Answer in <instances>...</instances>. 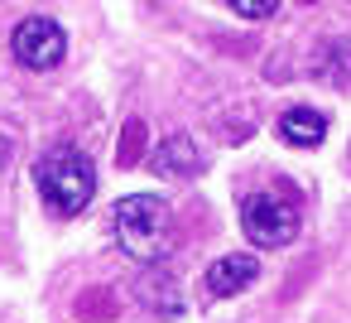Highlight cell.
I'll list each match as a JSON object with an SVG mask.
<instances>
[{"label": "cell", "mask_w": 351, "mask_h": 323, "mask_svg": "<svg viewBox=\"0 0 351 323\" xmlns=\"http://www.w3.org/2000/svg\"><path fill=\"white\" fill-rule=\"evenodd\" d=\"M169 203L154 198V193H125L116 208H111V232H116V246L140 260V265H159L164 246H169Z\"/></svg>", "instance_id": "cell-1"}, {"label": "cell", "mask_w": 351, "mask_h": 323, "mask_svg": "<svg viewBox=\"0 0 351 323\" xmlns=\"http://www.w3.org/2000/svg\"><path fill=\"white\" fill-rule=\"evenodd\" d=\"M34 183L44 193V203L63 217L82 212L97 193V164L77 150V145H49L34 164Z\"/></svg>", "instance_id": "cell-2"}, {"label": "cell", "mask_w": 351, "mask_h": 323, "mask_svg": "<svg viewBox=\"0 0 351 323\" xmlns=\"http://www.w3.org/2000/svg\"><path fill=\"white\" fill-rule=\"evenodd\" d=\"M298 227H303L298 203L284 198V193H274V188L250 193V198L241 203V232H245L250 246H260V251H279V246H289V241L298 236Z\"/></svg>", "instance_id": "cell-3"}, {"label": "cell", "mask_w": 351, "mask_h": 323, "mask_svg": "<svg viewBox=\"0 0 351 323\" xmlns=\"http://www.w3.org/2000/svg\"><path fill=\"white\" fill-rule=\"evenodd\" d=\"M10 54H15V63L29 68V73H49V68L63 63V54H68V34H63L58 20H49V15H29V20L15 25V34H10Z\"/></svg>", "instance_id": "cell-4"}, {"label": "cell", "mask_w": 351, "mask_h": 323, "mask_svg": "<svg viewBox=\"0 0 351 323\" xmlns=\"http://www.w3.org/2000/svg\"><path fill=\"white\" fill-rule=\"evenodd\" d=\"M202 150L188 140V135H169V140H159L154 145V155H149V169L159 174V179H193V174H202Z\"/></svg>", "instance_id": "cell-5"}, {"label": "cell", "mask_w": 351, "mask_h": 323, "mask_svg": "<svg viewBox=\"0 0 351 323\" xmlns=\"http://www.w3.org/2000/svg\"><path fill=\"white\" fill-rule=\"evenodd\" d=\"M140 304H145L149 313H159V318H178V313L188 309L183 285H178L164 265H149V275L140 280Z\"/></svg>", "instance_id": "cell-6"}, {"label": "cell", "mask_w": 351, "mask_h": 323, "mask_svg": "<svg viewBox=\"0 0 351 323\" xmlns=\"http://www.w3.org/2000/svg\"><path fill=\"white\" fill-rule=\"evenodd\" d=\"M255 280H260V260L255 256H221V260L207 265V294H217V299L241 294Z\"/></svg>", "instance_id": "cell-7"}, {"label": "cell", "mask_w": 351, "mask_h": 323, "mask_svg": "<svg viewBox=\"0 0 351 323\" xmlns=\"http://www.w3.org/2000/svg\"><path fill=\"white\" fill-rule=\"evenodd\" d=\"M279 140H289V145H298V150H313V145L327 140V116L313 111V107H289V111L279 116Z\"/></svg>", "instance_id": "cell-8"}, {"label": "cell", "mask_w": 351, "mask_h": 323, "mask_svg": "<svg viewBox=\"0 0 351 323\" xmlns=\"http://www.w3.org/2000/svg\"><path fill=\"white\" fill-rule=\"evenodd\" d=\"M313 73H317L327 87H346V82H351V44H341V39L322 44V49H317Z\"/></svg>", "instance_id": "cell-9"}, {"label": "cell", "mask_w": 351, "mask_h": 323, "mask_svg": "<svg viewBox=\"0 0 351 323\" xmlns=\"http://www.w3.org/2000/svg\"><path fill=\"white\" fill-rule=\"evenodd\" d=\"M77 313L92 318V323H106V318H116V294L111 289H87L77 299Z\"/></svg>", "instance_id": "cell-10"}, {"label": "cell", "mask_w": 351, "mask_h": 323, "mask_svg": "<svg viewBox=\"0 0 351 323\" xmlns=\"http://www.w3.org/2000/svg\"><path fill=\"white\" fill-rule=\"evenodd\" d=\"M226 5L241 15V20H269L279 10V0H226Z\"/></svg>", "instance_id": "cell-11"}, {"label": "cell", "mask_w": 351, "mask_h": 323, "mask_svg": "<svg viewBox=\"0 0 351 323\" xmlns=\"http://www.w3.org/2000/svg\"><path fill=\"white\" fill-rule=\"evenodd\" d=\"M140 150H145V126H140V121H130V126H125V140H121V155H116V159H121V164H135V159H140Z\"/></svg>", "instance_id": "cell-12"}, {"label": "cell", "mask_w": 351, "mask_h": 323, "mask_svg": "<svg viewBox=\"0 0 351 323\" xmlns=\"http://www.w3.org/2000/svg\"><path fill=\"white\" fill-rule=\"evenodd\" d=\"M5 159H10V140H5V135H0V164H5Z\"/></svg>", "instance_id": "cell-13"}]
</instances>
